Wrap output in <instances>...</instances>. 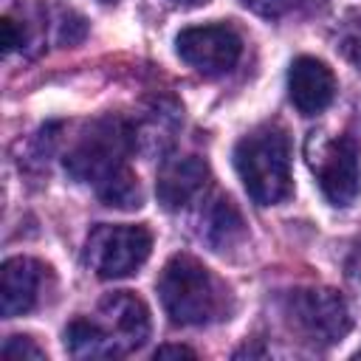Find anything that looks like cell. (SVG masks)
Masks as SVG:
<instances>
[{"instance_id":"1","label":"cell","mask_w":361,"mask_h":361,"mask_svg":"<svg viewBox=\"0 0 361 361\" xmlns=\"http://www.w3.org/2000/svg\"><path fill=\"white\" fill-rule=\"evenodd\" d=\"M158 299L172 324L200 327L228 313L226 285L192 254H175L158 276Z\"/></svg>"},{"instance_id":"2","label":"cell","mask_w":361,"mask_h":361,"mask_svg":"<svg viewBox=\"0 0 361 361\" xmlns=\"http://www.w3.org/2000/svg\"><path fill=\"white\" fill-rule=\"evenodd\" d=\"M234 169L257 206H276L290 197V141L279 124H262L234 147Z\"/></svg>"},{"instance_id":"3","label":"cell","mask_w":361,"mask_h":361,"mask_svg":"<svg viewBox=\"0 0 361 361\" xmlns=\"http://www.w3.org/2000/svg\"><path fill=\"white\" fill-rule=\"evenodd\" d=\"M282 319L288 330L310 347L338 344L350 327V307L333 288H293L282 296Z\"/></svg>"},{"instance_id":"4","label":"cell","mask_w":361,"mask_h":361,"mask_svg":"<svg viewBox=\"0 0 361 361\" xmlns=\"http://www.w3.org/2000/svg\"><path fill=\"white\" fill-rule=\"evenodd\" d=\"M133 147H135V130L118 116H104L93 121L82 133V138L68 149L65 169L73 180L96 186L116 169L127 166V155Z\"/></svg>"},{"instance_id":"5","label":"cell","mask_w":361,"mask_h":361,"mask_svg":"<svg viewBox=\"0 0 361 361\" xmlns=\"http://www.w3.org/2000/svg\"><path fill=\"white\" fill-rule=\"evenodd\" d=\"M149 251H152L149 228L102 223L87 234L85 262L102 279H124L147 262Z\"/></svg>"},{"instance_id":"6","label":"cell","mask_w":361,"mask_h":361,"mask_svg":"<svg viewBox=\"0 0 361 361\" xmlns=\"http://www.w3.org/2000/svg\"><path fill=\"white\" fill-rule=\"evenodd\" d=\"M178 56L195 68L203 76H220L228 73L243 54L240 34L226 23H209V25H192L183 28L175 37Z\"/></svg>"},{"instance_id":"7","label":"cell","mask_w":361,"mask_h":361,"mask_svg":"<svg viewBox=\"0 0 361 361\" xmlns=\"http://www.w3.org/2000/svg\"><path fill=\"white\" fill-rule=\"evenodd\" d=\"M316 180L327 203L333 206H353L361 195V164H358V144L350 135L333 138L313 161Z\"/></svg>"},{"instance_id":"8","label":"cell","mask_w":361,"mask_h":361,"mask_svg":"<svg viewBox=\"0 0 361 361\" xmlns=\"http://www.w3.org/2000/svg\"><path fill=\"white\" fill-rule=\"evenodd\" d=\"M99 316L102 319H96V322L102 324V330L110 341L113 358L138 350L149 338V310H147L144 299H138L130 290L107 293L99 302Z\"/></svg>"},{"instance_id":"9","label":"cell","mask_w":361,"mask_h":361,"mask_svg":"<svg viewBox=\"0 0 361 361\" xmlns=\"http://www.w3.org/2000/svg\"><path fill=\"white\" fill-rule=\"evenodd\" d=\"M336 76L316 56H296L288 68V99L302 116H319L336 99Z\"/></svg>"},{"instance_id":"10","label":"cell","mask_w":361,"mask_h":361,"mask_svg":"<svg viewBox=\"0 0 361 361\" xmlns=\"http://www.w3.org/2000/svg\"><path fill=\"white\" fill-rule=\"evenodd\" d=\"M209 183V164L200 155H180L161 166L155 180L158 203L166 212H178L189 206Z\"/></svg>"},{"instance_id":"11","label":"cell","mask_w":361,"mask_h":361,"mask_svg":"<svg viewBox=\"0 0 361 361\" xmlns=\"http://www.w3.org/2000/svg\"><path fill=\"white\" fill-rule=\"evenodd\" d=\"M42 262L31 257H8L0 268V310L6 319L28 313L39 299Z\"/></svg>"},{"instance_id":"12","label":"cell","mask_w":361,"mask_h":361,"mask_svg":"<svg viewBox=\"0 0 361 361\" xmlns=\"http://www.w3.org/2000/svg\"><path fill=\"white\" fill-rule=\"evenodd\" d=\"M203 226H206V228H203L200 234H203V240H206L214 251L231 248V245L245 234L243 217H240V212L234 209V203H231L228 197H217V200L209 206Z\"/></svg>"},{"instance_id":"13","label":"cell","mask_w":361,"mask_h":361,"mask_svg":"<svg viewBox=\"0 0 361 361\" xmlns=\"http://www.w3.org/2000/svg\"><path fill=\"white\" fill-rule=\"evenodd\" d=\"M96 195H99V200L104 206H113V209H138L144 203L138 178H135V172L130 166H121L113 175H107L104 180H99L96 183Z\"/></svg>"},{"instance_id":"14","label":"cell","mask_w":361,"mask_h":361,"mask_svg":"<svg viewBox=\"0 0 361 361\" xmlns=\"http://www.w3.org/2000/svg\"><path fill=\"white\" fill-rule=\"evenodd\" d=\"M336 51L355 68H361V8H350L336 28Z\"/></svg>"},{"instance_id":"15","label":"cell","mask_w":361,"mask_h":361,"mask_svg":"<svg viewBox=\"0 0 361 361\" xmlns=\"http://www.w3.org/2000/svg\"><path fill=\"white\" fill-rule=\"evenodd\" d=\"M3 355L8 361H42L45 350L31 336H8L3 341Z\"/></svg>"},{"instance_id":"16","label":"cell","mask_w":361,"mask_h":361,"mask_svg":"<svg viewBox=\"0 0 361 361\" xmlns=\"http://www.w3.org/2000/svg\"><path fill=\"white\" fill-rule=\"evenodd\" d=\"M28 39V25L17 23L11 14H3L0 17V42H3V51L11 54L14 48H23Z\"/></svg>"},{"instance_id":"17","label":"cell","mask_w":361,"mask_h":361,"mask_svg":"<svg viewBox=\"0 0 361 361\" xmlns=\"http://www.w3.org/2000/svg\"><path fill=\"white\" fill-rule=\"evenodd\" d=\"M59 45H76L82 37H85V20L79 14H73L71 8L62 11V20H59Z\"/></svg>"},{"instance_id":"18","label":"cell","mask_w":361,"mask_h":361,"mask_svg":"<svg viewBox=\"0 0 361 361\" xmlns=\"http://www.w3.org/2000/svg\"><path fill=\"white\" fill-rule=\"evenodd\" d=\"M240 3L259 17H279L288 8V0H240Z\"/></svg>"},{"instance_id":"19","label":"cell","mask_w":361,"mask_h":361,"mask_svg":"<svg viewBox=\"0 0 361 361\" xmlns=\"http://www.w3.org/2000/svg\"><path fill=\"white\" fill-rule=\"evenodd\" d=\"M197 353L192 347H183V344H161L155 350V358H195Z\"/></svg>"},{"instance_id":"20","label":"cell","mask_w":361,"mask_h":361,"mask_svg":"<svg viewBox=\"0 0 361 361\" xmlns=\"http://www.w3.org/2000/svg\"><path fill=\"white\" fill-rule=\"evenodd\" d=\"M175 8H200V6H206L209 0H169Z\"/></svg>"},{"instance_id":"21","label":"cell","mask_w":361,"mask_h":361,"mask_svg":"<svg viewBox=\"0 0 361 361\" xmlns=\"http://www.w3.org/2000/svg\"><path fill=\"white\" fill-rule=\"evenodd\" d=\"M102 3H116V0H102Z\"/></svg>"}]
</instances>
